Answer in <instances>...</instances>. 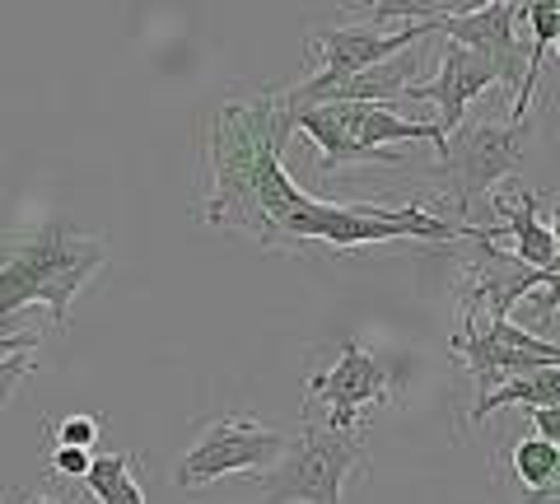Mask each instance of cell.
Returning <instances> with one entry per match:
<instances>
[{
	"mask_svg": "<svg viewBox=\"0 0 560 504\" xmlns=\"http://www.w3.org/2000/svg\"><path fill=\"white\" fill-rule=\"evenodd\" d=\"M290 136L285 90H238L210 103L197 131L206 224L285 253H300L304 243L350 253L393 238L458 243L477 234V224H448L420 206H337L300 192L285 173Z\"/></svg>",
	"mask_w": 560,
	"mask_h": 504,
	"instance_id": "obj_1",
	"label": "cell"
},
{
	"mask_svg": "<svg viewBox=\"0 0 560 504\" xmlns=\"http://www.w3.org/2000/svg\"><path fill=\"white\" fill-rule=\"evenodd\" d=\"M103 262H108V243L80 234L66 220H47L28 234H14L0 248V327L28 304H43L51 323L66 327L75 294L103 271Z\"/></svg>",
	"mask_w": 560,
	"mask_h": 504,
	"instance_id": "obj_2",
	"label": "cell"
},
{
	"mask_svg": "<svg viewBox=\"0 0 560 504\" xmlns=\"http://www.w3.org/2000/svg\"><path fill=\"white\" fill-rule=\"evenodd\" d=\"M290 121L318 150L323 178L331 168H350V164H407V154L388 145L430 141L440 150L448 141L434 127V117H401L397 108H383V103H313V108H290Z\"/></svg>",
	"mask_w": 560,
	"mask_h": 504,
	"instance_id": "obj_3",
	"label": "cell"
},
{
	"mask_svg": "<svg viewBox=\"0 0 560 504\" xmlns=\"http://www.w3.org/2000/svg\"><path fill=\"white\" fill-rule=\"evenodd\" d=\"M364 439L360 430H331L318 415H308L300 434H290V448L271 472H261V504H341L346 481L364 472Z\"/></svg>",
	"mask_w": 560,
	"mask_h": 504,
	"instance_id": "obj_4",
	"label": "cell"
},
{
	"mask_svg": "<svg viewBox=\"0 0 560 504\" xmlns=\"http://www.w3.org/2000/svg\"><path fill=\"white\" fill-rule=\"evenodd\" d=\"M523 141H528V121H467L434 150V178L448 183L444 192L453 197L458 224H467L471 206L490 197L500 183H510L523 168Z\"/></svg>",
	"mask_w": 560,
	"mask_h": 504,
	"instance_id": "obj_5",
	"label": "cell"
},
{
	"mask_svg": "<svg viewBox=\"0 0 560 504\" xmlns=\"http://www.w3.org/2000/svg\"><path fill=\"white\" fill-rule=\"evenodd\" d=\"M420 38H434V20L401 24V28H378V24L350 20V24L318 28L308 38V75L294 84V90H285V108H308L323 90L370 71V66L388 61V57H401V51H411Z\"/></svg>",
	"mask_w": 560,
	"mask_h": 504,
	"instance_id": "obj_6",
	"label": "cell"
},
{
	"mask_svg": "<svg viewBox=\"0 0 560 504\" xmlns=\"http://www.w3.org/2000/svg\"><path fill=\"white\" fill-rule=\"evenodd\" d=\"M290 448V434L261 421H243V415H220V421H206L197 444L183 454L173 481L183 491H201V485L234 477V472H271L280 462V454Z\"/></svg>",
	"mask_w": 560,
	"mask_h": 504,
	"instance_id": "obj_7",
	"label": "cell"
},
{
	"mask_svg": "<svg viewBox=\"0 0 560 504\" xmlns=\"http://www.w3.org/2000/svg\"><path fill=\"white\" fill-rule=\"evenodd\" d=\"M318 402L327 407L323 421L331 430H360L364 407L388 402V370H383L360 341H346L337 364L308 378V411Z\"/></svg>",
	"mask_w": 560,
	"mask_h": 504,
	"instance_id": "obj_8",
	"label": "cell"
},
{
	"mask_svg": "<svg viewBox=\"0 0 560 504\" xmlns=\"http://www.w3.org/2000/svg\"><path fill=\"white\" fill-rule=\"evenodd\" d=\"M518 24H523V5L500 0V5H448L440 20H434V33L448 38V43L471 47L477 57H486L500 71V84H510V90L518 94V84H523Z\"/></svg>",
	"mask_w": 560,
	"mask_h": 504,
	"instance_id": "obj_9",
	"label": "cell"
},
{
	"mask_svg": "<svg viewBox=\"0 0 560 504\" xmlns=\"http://www.w3.org/2000/svg\"><path fill=\"white\" fill-rule=\"evenodd\" d=\"M490 84H500V71L490 66L486 57H477L471 47L463 43H448L444 38V51H440V71H434L430 80H416L407 94V103H434V121H440V131H458L463 127V113H467V103L486 94Z\"/></svg>",
	"mask_w": 560,
	"mask_h": 504,
	"instance_id": "obj_10",
	"label": "cell"
},
{
	"mask_svg": "<svg viewBox=\"0 0 560 504\" xmlns=\"http://www.w3.org/2000/svg\"><path fill=\"white\" fill-rule=\"evenodd\" d=\"M490 206H495V215H500V234L514 238V257H518V262L551 276L560 248H556L551 224H541V215H537V197L510 178V183H500L495 192H490Z\"/></svg>",
	"mask_w": 560,
	"mask_h": 504,
	"instance_id": "obj_11",
	"label": "cell"
},
{
	"mask_svg": "<svg viewBox=\"0 0 560 504\" xmlns=\"http://www.w3.org/2000/svg\"><path fill=\"white\" fill-rule=\"evenodd\" d=\"M411 75H416V51H401V57H388V61L370 66V71L331 84V90H323L313 103H383V108H397V98L416 84Z\"/></svg>",
	"mask_w": 560,
	"mask_h": 504,
	"instance_id": "obj_12",
	"label": "cell"
},
{
	"mask_svg": "<svg viewBox=\"0 0 560 504\" xmlns=\"http://www.w3.org/2000/svg\"><path fill=\"white\" fill-rule=\"evenodd\" d=\"M504 407H523V411L560 407V370L551 364V370H533V374H518V378H510V384H500L486 402L471 407V421H486L490 411H504Z\"/></svg>",
	"mask_w": 560,
	"mask_h": 504,
	"instance_id": "obj_13",
	"label": "cell"
},
{
	"mask_svg": "<svg viewBox=\"0 0 560 504\" xmlns=\"http://www.w3.org/2000/svg\"><path fill=\"white\" fill-rule=\"evenodd\" d=\"M84 495L94 504H145V485L136 481V454H98L84 472Z\"/></svg>",
	"mask_w": 560,
	"mask_h": 504,
	"instance_id": "obj_14",
	"label": "cell"
},
{
	"mask_svg": "<svg viewBox=\"0 0 560 504\" xmlns=\"http://www.w3.org/2000/svg\"><path fill=\"white\" fill-rule=\"evenodd\" d=\"M514 472L528 491H541V485H551L556 472H560V448L537 439V434H528V439L514 444Z\"/></svg>",
	"mask_w": 560,
	"mask_h": 504,
	"instance_id": "obj_15",
	"label": "cell"
},
{
	"mask_svg": "<svg viewBox=\"0 0 560 504\" xmlns=\"http://www.w3.org/2000/svg\"><path fill=\"white\" fill-rule=\"evenodd\" d=\"M51 439H57V448H84V454H90V448L98 444V421L75 411V415H66V421L51 425Z\"/></svg>",
	"mask_w": 560,
	"mask_h": 504,
	"instance_id": "obj_16",
	"label": "cell"
},
{
	"mask_svg": "<svg viewBox=\"0 0 560 504\" xmlns=\"http://www.w3.org/2000/svg\"><path fill=\"white\" fill-rule=\"evenodd\" d=\"M28 370H33V355H5V360H0V407L14 397V388L24 384Z\"/></svg>",
	"mask_w": 560,
	"mask_h": 504,
	"instance_id": "obj_17",
	"label": "cell"
},
{
	"mask_svg": "<svg viewBox=\"0 0 560 504\" xmlns=\"http://www.w3.org/2000/svg\"><path fill=\"white\" fill-rule=\"evenodd\" d=\"M528 421H533V430H537V439H547V444L560 448V407H533Z\"/></svg>",
	"mask_w": 560,
	"mask_h": 504,
	"instance_id": "obj_18",
	"label": "cell"
},
{
	"mask_svg": "<svg viewBox=\"0 0 560 504\" xmlns=\"http://www.w3.org/2000/svg\"><path fill=\"white\" fill-rule=\"evenodd\" d=\"M90 454H84V448H57V454H51V467H57L61 477H80L84 481V472H90Z\"/></svg>",
	"mask_w": 560,
	"mask_h": 504,
	"instance_id": "obj_19",
	"label": "cell"
},
{
	"mask_svg": "<svg viewBox=\"0 0 560 504\" xmlns=\"http://www.w3.org/2000/svg\"><path fill=\"white\" fill-rule=\"evenodd\" d=\"M33 351H38V337H33V332L0 337V360H5V355H33Z\"/></svg>",
	"mask_w": 560,
	"mask_h": 504,
	"instance_id": "obj_20",
	"label": "cell"
},
{
	"mask_svg": "<svg viewBox=\"0 0 560 504\" xmlns=\"http://www.w3.org/2000/svg\"><path fill=\"white\" fill-rule=\"evenodd\" d=\"M551 234H556V248H560V206H556V215H551ZM560 262V257H556Z\"/></svg>",
	"mask_w": 560,
	"mask_h": 504,
	"instance_id": "obj_21",
	"label": "cell"
},
{
	"mask_svg": "<svg viewBox=\"0 0 560 504\" xmlns=\"http://www.w3.org/2000/svg\"><path fill=\"white\" fill-rule=\"evenodd\" d=\"M24 504H57V500H51V495H28Z\"/></svg>",
	"mask_w": 560,
	"mask_h": 504,
	"instance_id": "obj_22",
	"label": "cell"
},
{
	"mask_svg": "<svg viewBox=\"0 0 560 504\" xmlns=\"http://www.w3.org/2000/svg\"><path fill=\"white\" fill-rule=\"evenodd\" d=\"M551 47H556V57H560V33H556V43H551Z\"/></svg>",
	"mask_w": 560,
	"mask_h": 504,
	"instance_id": "obj_23",
	"label": "cell"
},
{
	"mask_svg": "<svg viewBox=\"0 0 560 504\" xmlns=\"http://www.w3.org/2000/svg\"><path fill=\"white\" fill-rule=\"evenodd\" d=\"M556 271H560V262H556Z\"/></svg>",
	"mask_w": 560,
	"mask_h": 504,
	"instance_id": "obj_24",
	"label": "cell"
}]
</instances>
